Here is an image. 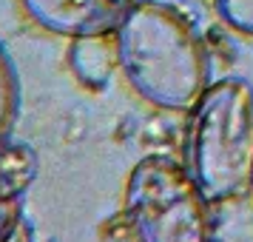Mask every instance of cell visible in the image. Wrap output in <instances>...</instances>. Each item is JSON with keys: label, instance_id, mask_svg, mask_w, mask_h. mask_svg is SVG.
<instances>
[{"label": "cell", "instance_id": "obj_7", "mask_svg": "<svg viewBox=\"0 0 253 242\" xmlns=\"http://www.w3.org/2000/svg\"><path fill=\"white\" fill-rule=\"evenodd\" d=\"M213 9L228 29L253 37V0H213Z\"/></svg>", "mask_w": 253, "mask_h": 242}, {"label": "cell", "instance_id": "obj_2", "mask_svg": "<svg viewBox=\"0 0 253 242\" xmlns=\"http://www.w3.org/2000/svg\"><path fill=\"white\" fill-rule=\"evenodd\" d=\"M191 174L211 202L239 196L253 177V86L228 77L199 97L191 128Z\"/></svg>", "mask_w": 253, "mask_h": 242}, {"label": "cell", "instance_id": "obj_8", "mask_svg": "<svg viewBox=\"0 0 253 242\" xmlns=\"http://www.w3.org/2000/svg\"><path fill=\"white\" fill-rule=\"evenodd\" d=\"M251 188H253V177H251Z\"/></svg>", "mask_w": 253, "mask_h": 242}, {"label": "cell", "instance_id": "obj_1", "mask_svg": "<svg viewBox=\"0 0 253 242\" xmlns=\"http://www.w3.org/2000/svg\"><path fill=\"white\" fill-rule=\"evenodd\" d=\"M117 35V63L131 89L165 111H188L211 83V60L194 23L179 9L137 0Z\"/></svg>", "mask_w": 253, "mask_h": 242}, {"label": "cell", "instance_id": "obj_3", "mask_svg": "<svg viewBox=\"0 0 253 242\" xmlns=\"http://www.w3.org/2000/svg\"><path fill=\"white\" fill-rule=\"evenodd\" d=\"M126 211L137 242H216L211 199L171 157L151 154L134 165Z\"/></svg>", "mask_w": 253, "mask_h": 242}, {"label": "cell", "instance_id": "obj_5", "mask_svg": "<svg viewBox=\"0 0 253 242\" xmlns=\"http://www.w3.org/2000/svg\"><path fill=\"white\" fill-rule=\"evenodd\" d=\"M0 145H3V143H0ZM17 157H20L17 148H12V151L0 148V240H3V234L9 231L6 208L17 199L20 188L29 183V171L20 168V160H17Z\"/></svg>", "mask_w": 253, "mask_h": 242}, {"label": "cell", "instance_id": "obj_6", "mask_svg": "<svg viewBox=\"0 0 253 242\" xmlns=\"http://www.w3.org/2000/svg\"><path fill=\"white\" fill-rule=\"evenodd\" d=\"M20 108V80L6 48L0 46V143L9 137Z\"/></svg>", "mask_w": 253, "mask_h": 242}, {"label": "cell", "instance_id": "obj_4", "mask_svg": "<svg viewBox=\"0 0 253 242\" xmlns=\"http://www.w3.org/2000/svg\"><path fill=\"white\" fill-rule=\"evenodd\" d=\"M134 3L137 0H23L37 26L74 40L117 32Z\"/></svg>", "mask_w": 253, "mask_h": 242}]
</instances>
